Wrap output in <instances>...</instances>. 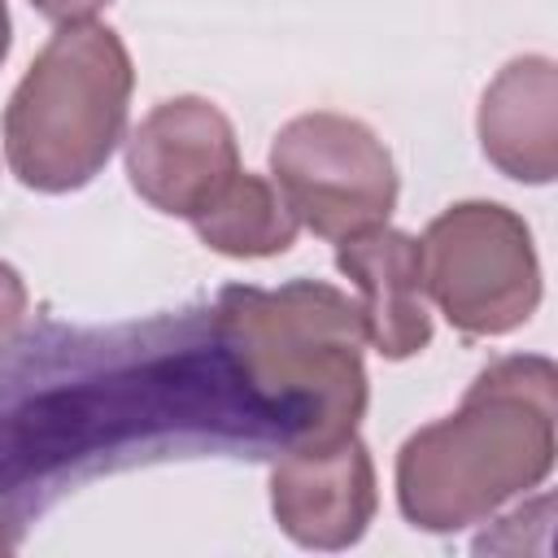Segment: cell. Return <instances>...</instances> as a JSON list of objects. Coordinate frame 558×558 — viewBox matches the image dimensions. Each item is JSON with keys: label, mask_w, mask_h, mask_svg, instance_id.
<instances>
[{"label": "cell", "mask_w": 558, "mask_h": 558, "mask_svg": "<svg viewBox=\"0 0 558 558\" xmlns=\"http://www.w3.org/2000/svg\"><path fill=\"white\" fill-rule=\"evenodd\" d=\"M48 22H57V26H70V22H92L105 4H113V0H31Z\"/></svg>", "instance_id": "obj_13"}, {"label": "cell", "mask_w": 558, "mask_h": 558, "mask_svg": "<svg viewBox=\"0 0 558 558\" xmlns=\"http://www.w3.org/2000/svg\"><path fill=\"white\" fill-rule=\"evenodd\" d=\"M480 148L519 183L558 174V65L549 57H514L480 100Z\"/></svg>", "instance_id": "obj_10"}, {"label": "cell", "mask_w": 558, "mask_h": 558, "mask_svg": "<svg viewBox=\"0 0 558 558\" xmlns=\"http://www.w3.org/2000/svg\"><path fill=\"white\" fill-rule=\"evenodd\" d=\"M336 266L357 288V314L366 327V340L401 362L427 349L432 340V314H427V288H423V253L418 240L379 222L357 235L336 240Z\"/></svg>", "instance_id": "obj_9"}, {"label": "cell", "mask_w": 558, "mask_h": 558, "mask_svg": "<svg viewBox=\"0 0 558 558\" xmlns=\"http://www.w3.org/2000/svg\"><path fill=\"white\" fill-rule=\"evenodd\" d=\"M9 57V4L0 0V61Z\"/></svg>", "instance_id": "obj_15"}, {"label": "cell", "mask_w": 558, "mask_h": 558, "mask_svg": "<svg viewBox=\"0 0 558 558\" xmlns=\"http://www.w3.org/2000/svg\"><path fill=\"white\" fill-rule=\"evenodd\" d=\"M131 52L100 22L61 26L4 105V157L35 192H74L113 157L131 109Z\"/></svg>", "instance_id": "obj_3"}, {"label": "cell", "mask_w": 558, "mask_h": 558, "mask_svg": "<svg viewBox=\"0 0 558 558\" xmlns=\"http://www.w3.org/2000/svg\"><path fill=\"white\" fill-rule=\"evenodd\" d=\"M375 462L353 436L296 445L270 471V510L305 549H349L375 519Z\"/></svg>", "instance_id": "obj_8"}, {"label": "cell", "mask_w": 558, "mask_h": 558, "mask_svg": "<svg viewBox=\"0 0 558 558\" xmlns=\"http://www.w3.org/2000/svg\"><path fill=\"white\" fill-rule=\"evenodd\" d=\"M17 541H22V532H13V527L0 519V554H13V549H17Z\"/></svg>", "instance_id": "obj_14"}, {"label": "cell", "mask_w": 558, "mask_h": 558, "mask_svg": "<svg viewBox=\"0 0 558 558\" xmlns=\"http://www.w3.org/2000/svg\"><path fill=\"white\" fill-rule=\"evenodd\" d=\"M22 318H26V283L9 262H0V344L22 327Z\"/></svg>", "instance_id": "obj_12"}, {"label": "cell", "mask_w": 558, "mask_h": 558, "mask_svg": "<svg viewBox=\"0 0 558 558\" xmlns=\"http://www.w3.org/2000/svg\"><path fill=\"white\" fill-rule=\"evenodd\" d=\"M192 231L222 257H275L292 248L301 218L275 187V179L240 170L196 218Z\"/></svg>", "instance_id": "obj_11"}, {"label": "cell", "mask_w": 558, "mask_h": 558, "mask_svg": "<svg viewBox=\"0 0 558 558\" xmlns=\"http://www.w3.org/2000/svg\"><path fill=\"white\" fill-rule=\"evenodd\" d=\"M314 440V410L257 384L214 305L39 323L0 344V519L13 532L113 471L209 453L262 462Z\"/></svg>", "instance_id": "obj_1"}, {"label": "cell", "mask_w": 558, "mask_h": 558, "mask_svg": "<svg viewBox=\"0 0 558 558\" xmlns=\"http://www.w3.org/2000/svg\"><path fill=\"white\" fill-rule=\"evenodd\" d=\"M126 174L153 209L192 222L240 174V144L218 105L174 96L126 140Z\"/></svg>", "instance_id": "obj_7"}, {"label": "cell", "mask_w": 558, "mask_h": 558, "mask_svg": "<svg viewBox=\"0 0 558 558\" xmlns=\"http://www.w3.org/2000/svg\"><path fill=\"white\" fill-rule=\"evenodd\" d=\"M214 310L222 314L257 384L314 410V445L357 432L366 414V327L357 301L331 283L292 279L270 292L231 283L218 292Z\"/></svg>", "instance_id": "obj_4"}, {"label": "cell", "mask_w": 558, "mask_h": 558, "mask_svg": "<svg viewBox=\"0 0 558 558\" xmlns=\"http://www.w3.org/2000/svg\"><path fill=\"white\" fill-rule=\"evenodd\" d=\"M423 288L466 336H506L541 305V262L527 222L497 201L436 214L418 240Z\"/></svg>", "instance_id": "obj_5"}, {"label": "cell", "mask_w": 558, "mask_h": 558, "mask_svg": "<svg viewBox=\"0 0 558 558\" xmlns=\"http://www.w3.org/2000/svg\"><path fill=\"white\" fill-rule=\"evenodd\" d=\"M558 371L549 357H501L449 418L418 427L397 453V506L423 532L484 523L554 471Z\"/></svg>", "instance_id": "obj_2"}, {"label": "cell", "mask_w": 558, "mask_h": 558, "mask_svg": "<svg viewBox=\"0 0 558 558\" xmlns=\"http://www.w3.org/2000/svg\"><path fill=\"white\" fill-rule=\"evenodd\" d=\"M270 174L292 214L323 240L379 227L397 205V166L384 140L331 109L301 113L275 135Z\"/></svg>", "instance_id": "obj_6"}]
</instances>
